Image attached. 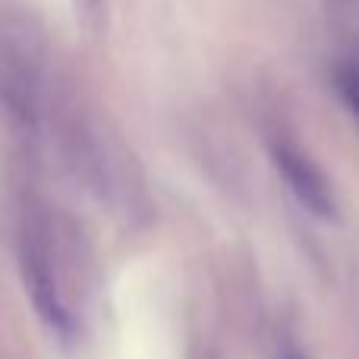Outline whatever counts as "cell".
<instances>
[{
	"mask_svg": "<svg viewBox=\"0 0 359 359\" xmlns=\"http://www.w3.org/2000/svg\"><path fill=\"white\" fill-rule=\"evenodd\" d=\"M271 158H274L278 174L284 177L287 189L293 192V198H297L309 215L325 217V221L337 215L334 189H331L325 170L318 168L309 155H303V151H299L297 145H290V142H274L271 145Z\"/></svg>",
	"mask_w": 359,
	"mask_h": 359,
	"instance_id": "cell-2",
	"label": "cell"
},
{
	"mask_svg": "<svg viewBox=\"0 0 359 359\" xmlns=\"http://www.w3.org/2000/svg\"><path fill=\"white\" fill-rule=\"evenodd\" d=\"M337 88H341V98L347 101V107L353 111V117L359 120V69H344L337 76Z\"/></svg>",
	"mask_w": 359,
	"mask_h": 359,
	"instance_id": "cell-3",
	"label": "cell"
},
{
	"mask_svg": "<svg viewBox=\"0 0 359 359\" xmlns=\"http://www.w3.org/2000/svg\"><path fill=\"white\" fill-rule=\"evenodd\" d=\"M19 268H22L25 293H29L32 306H35L38 318L48 325L50 334L57 337H73V312L67 306L60 287V274H57V262L50 252V240L38 224H25L22 236H19Z\"/></svg>",
	"mask_w": 359,
	"mask_h": 359,
	"instance_id": "cell-1",
	"label": "cell"
},
{
	"mask_svg": "<svg viewBox=\"0 0 359 359\" xmlns=\"http://www.w3.org/2000/svg\"><path fill=\"white\" fill-rule=\"evenodd\" d=\"M82 4H86V6H95V4H98V0H82Z\"/></svg>",
	"mask_w": 359,
	"mask_h": 359,
	"instance_id": "cell-5",
	"label": "cell"
},
{
	"mask_svg": "<svg viewBox=\"0 0 359 359\" xmlns=\"http://www.w3.org/2000/svg\"><path fill=\"white\" fill-rule=\"evenodd\" d=\"M278 359H309V353H306L299 344H293V341H284V347H280V353Z\"/></svg>",
	"mask_w": 359,
	"mask_h": 359,
	"instance_id": "cell-4",
	"label": "cell"
}]
</instances>
